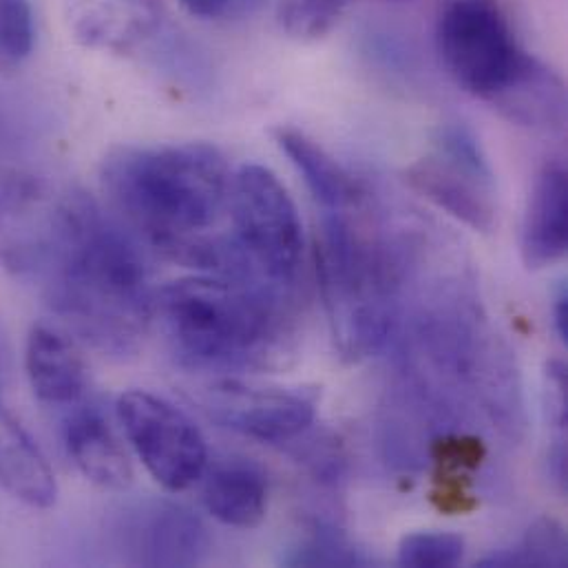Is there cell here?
I'll return each mask as SVG.
<instances>
[{
    "label": "cell",
    "mask_w": 568,
    "mask_h": 568,
    "mask_svg": "<svg viewBox=\"0 0 568 568\" xmlns=\"http://www.w3.org/2000/svg\"><path fill=\"white\" fill-rule=\"evenodd\" d=\"M211 551V536L200 516L175 503L142 509L131 527L133 562L142 567H197Z\"/></svg>",
    "instance_id": "cell-9"
},
{
    "label": "cell",
    "mask_w": 568,
    "mask_h": 568,
    "mask_svg": "<svg viewBox=\"0 0 568 568\" xmlns=\"http://www.w3.org/2000/svg\"><path fill=\"white\" fill-rule=\"evenodd\" d=\"M202 503L222 525L257 529L268 514V478L246 458H226L206 467L202 476Z\"/></svg>",
    "instance_id": "cell-13"
},
{
    "label": "cell",
    "mask_w": 568,
    "mask_h": 568,
    "mask_svg": "<svg viewBox=\"0 0 568 568\" xmlns=\"http://www.w3.org/2000/svg\"><path fill=\"white\" fill-rule=\"evenodd\" d=\"M287 567H365L367 558L336 531H314L290 549Z\"/></svg>",
    "instance_id": "cell-20"
},
{
    "label": "cell",
    "mask_w": 568,
    "mask_h": 568,
    "mask_svg": "<svg viewBox=\"0 0 568 568\" xmlns=\"http://www.w3.org/2000/svg\"><path fill=\"white\" fill-rule=\"evenodd\" d=\"M405 182L471 231L491 233L496 229L494 169L469 124H443L434 135L432 151L405 169Z\"/></svg>",
    "instance_id": "cell-6"
},
{
    "label": "cell",
    "mask_w": 568,
    "mask_h": 568,
    "mask_svg": "<svg viewBox=\"0 0 568 568\" xmlns=\"http://www.w3.org/2000/svg\"><path fill=\"white\" fill-rule=\"evenodd\" d=\"M465 558V540L456 534H409L398 545V565L407 568H452Z\"/></svg>",
    "instance_id": "cell-19"
},
{
    "label": "cell",
    "mask_w": 568,
    "mask_h": 568,
    "mask_svg": "<svg viewBox=\"0 0 568 568\" xmlns=\"http://www.w3.org/2000/svg\"><path fill=\"white\" fill-rule=\"evenodd\" d=\"M229 209L233 242L255 277L273 285L292 284L303 255L296 206L280 178L260 164H246L231 178Z\"/></svg>",
    "instance_id": "cell-5"
},
{
    "label": "cell",
    "mask_w": 568,
    "mask_h": 568,
    "mask_svg": "<svg viewBox=\"0 0 568 568\" xmlns=\"http://www.w3.org/2000/svg\"><path fill=\"white\" fill-rule=\"evenodd\" d=\"M0 487L33 509H49L58 498V483L42 449L13 416L0 392Z\"/></svg>",
    "instance_id": "cell-14"
},
{
    "label": "cell",
    "mask_w": 568,
    "mask_h": 568,
    "mask_svg": "<svg viewBox=\"0 0 568 568\" xmlns=\"http://www.w3.org/2000/svg\"><path fill=\"white\" fill-rule=\"evenodd\" d=\"M62 440L69 458L89 483L106 491L131 487V460L100 409L75 407L64 420Z\"/></svg>",
    "instance_id": "cell-11"
},
{
    "label": "cell",
    "mask_w": 568,
    "mask_h": 568,
    "mask_svg": "<svg viewBox=\"0 0 568 568\" xmlns=\"http://www.w3.org/2000/svg\"><path fill=\"white\" fill-rule=\"evenodd\" d=\"M193 16L200 18H217L229 11L231 0H180Z\"/></svg>",
    "instance_id": "cell-23"
},
{
    "label": "cell",
    "mask_w": 568,
    "mask_h": 568,
    "mask_svg": "<svg viewBox=\"0 0 568 568\" xmlns=\"http://www.w3.org/2000/svg\"><path fill=\"white\" fill-rule=\"evenodd\" d=\"M36 42L29 0H0V67L13 69L29 58Z\"/></svg>",
    "instance_id": "cell-21"
},
{
    "label": "cell",
    "mask_w": 568,
    "mask_h": 568,
    "mask_svg": "<svg viewBox=\"0 0 568 568\" xmlns=\"http://www.w3.org/2000/svg\"><path fill=\"white\" fill-rule=\"evenodd\" d=\"M102 186L124 220L178 264L195 266L229 206L231 173L206 142L120 146L102 162Z\"/></svg>",
    "instance_id": "cell-2"
},
{
    "label": "cell",
    "mask_w": 568,
    "mask_h": 568,
    "mask_svg": "<svg viewBox=\"0 0 568 568\" xmlns=\"http://www.w3.org/2000/svg\"><path fill=\"white\" fill-rule=\"evenodd\" d=\"M155 316L180 365L242 372L262 365L280 341V310L260 282L189 277L155 294Z\"/></svg>",
    "instance_id": "cell-3"
},
{
    "label": "cell",
    "mask_w": 568,
    "mask_h": 568,
    "mask_svg": "<svg viewBox=\"0 0 568 568\" xmlns=\"http://www.w3.org/2000/svg\"><path fill=\"white\" fill-rule=\"evenodd\" d=\"M275 140L303 178L312 197L327 213H345L358 204V184L316 140L294 126H280Z\"/></svg>",
    "instance_id": "cell-15"
},
{
    "label": "cell",
    "mask_w": 568,
    "mask_h": 568,
    "mask_svg": "<svg viewBox=\"0 0 568 568\" xmlns=\"http://www.w3.org/2000/svg\"><path fill=\"white\" fill-rule=\"evenodd\" d=\"M53 310L111 356L138 352L153 316L155 292L135 242L84 193L58 202L42 262Z\"/></svg>",
    "instance_id": "cell-1"
},
{
    "label": "cell",
    "mask_w": 568,
    "mask_h": 568,
    "mask_svg": "<svg viewBox=\"0 0 568 568\" xmlns=\"http://www.w3.org/2000/svg\"><path fill=\"white\" fill-rule=\"evenodd\" d=\"M264 2H266V0H231L229 9H235V11H240V13H246V11L251 13V11L260 9Z\"/></svg>",
    "instance_id": "cell-25"
},
{
    "label": "cell",
    "mask_w": 568,
    "mask_h": 568,
    "mask_svg": "<svg viewBox=\"0 0 568 568\" xmlns=\"http://www.w3.org/2000/svg\"><path fill=\"white\" fill-rule=\"evenodd\" d=\"M118 416L126 438L153 476L171 494L186 491L209 467V447L200 427L173 403L144 392H124Z\"/></svg>",
    "instance_id": "cell-7"
},
{
    "label": "cell",
    "mask_w": 568,
    "mask_h": 568,
    "mask_svg": "<svg viewBox=\"0 0 568 568\" xmlns=\"http://www.w3.org/2000/svg\"><path fill=\"white\" fill-rule=\"evenodd\" d=\"M352 0H282L277 22L294 40H316L334 29Z\"/></svg>",
    "instance_id": "cell-18"
},
{
    "label": "cell",
    "mask_w": 568,
    "mask_h": 568,
    "mask_svg": "<svg viewBox=\"0 0 568 568\" xmlns=\"http://www.w3.org/2000/svg\"><path fill=\"white\" fill-rule=\"evenodd\" d=\"M568 175L562 162H549L534 180L527 202L520 253L529 271H545L568 251Z\"/></svg>",
    "instance_id": "cell-10"
},
{
    "label": "cell",
    "mask_w": 568,
    "mask_h": 568,
    "mask_svg": "<svg viewBox=\"0 0 568 568\" xmlns=\"http://www.w3.org/2000/svg\"><path fill=\"white\" fill-rule=\"evenodd\" d=\"M554 325H556V332L560 336V341L567 345L568 343V292L567 287L562 285L560 292L556 294V301H554Z\"/></svg>",
    "instance_id": "cell-24"
},
{
    "label": "cell",
    "mask_w": 568,
    "mask_h": 568,
    "mask_svg": "<svg viewBox=\"0 0 568 568\" xmlns=\"http://www.w3.org/2000/svg\"><path fill=\"white\" fill-rule=\"evenodd\" d=\"M24 372L33 394L53 407H75L87 394V367L73 343L51 325L29 329Z\"/></svg>",
    "instance_id": "cell-12"
},
{
    "label": "cell",
    "mask_w": 568,
    "mask_h": 568,
    "mask_svg": "<svg viewBox=\"0 0 568 568\" xmlns=\"http://www.w3.org/2000/svg\"><path fill=\"white\" fill-rule=\"evenodd\" d=\"M204 409L222 427L257 443L277 445L301 436L314 420V398L282 387L220 381L209 387Z\"/></svg>",
    "instance_id": "cell-8"
},
{
    "label": "cell",
    "mask_w": 568,
    "mask_h": 568,
    "mask_svg": "<svg viewBox=\"0 0 568 568\" xmlns=\"http://www.w3.org/2000/svg\"><path fill=\"white\" fill-rule=\"evenodd\" d=\"M568 378L567 367L560 361L549 363L547 367V394H549V418L565 432L568 420Z\"/></svg>",
    "instance_id": "cell-22"
},
{
    "label": "cell",
    "mask_w": 568,
    "mask_h": 568,
    "mask_svg": "<svg viewBox=\"0 0 568 568\" xmlns=\"http://www.w3.org/2000/svg\"><path fill=\"white\" fill-rule=\"evenodd\" d=\"M494 106L511 122L534 129H565L567 93L562 80L538 58Z\"/></svg>",
    "instance_id": "cell-16"
},
{
    "label": "cell",
    "mask_w": 568,
    "mask_h": 568,
    "mask_svg": "<svg viewBox=\"0 0 568 568\" xmlns=\"http://www.w3.org/2000/svg\"><path fill=\"white\" fill-rule=\"evenodd\" d=\"M567 534L549 518L538 520L518 547L487 556L478 562L483 568L567 567Z\"/></svg>",
    "instance_id": "cell-17"
},
{
    "label": "cell",
    "mask_w": 568,
    "mask_h": 568,
    "mask_svg": "<svg viewBox=\"0 0 568 568\" xmlns=\"http://www.w3.org/2000/svg\"><path fill=\"white\" fill-rule=\"evenodd\" d=\"M394 2H407V0H394Z\"/></svg>",
    "instance_id": "cell-26"
},
{
    "label": "cell",
    "mask_w": 568,
    "mask_h": 568,
    "mask_svg": "<svg viewBox=\"0 0 568 568\" xmlns=\"http://www.w3.org/2000/svg\"><path fill=\"white\" fill-rule=\"evenodd\" d=\"M436 51L460 89L491 104L534 60L498 0H447L436 18Z\"/></svg>",
    "instance_id": "cell-4"
}]
</instances>
